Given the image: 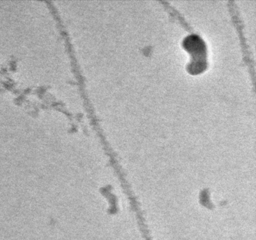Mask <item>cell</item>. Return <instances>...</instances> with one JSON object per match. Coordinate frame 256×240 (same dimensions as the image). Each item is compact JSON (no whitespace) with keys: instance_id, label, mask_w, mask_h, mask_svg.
<instances>
[{"instance_id":"cell-1","label":"cell","mask_w":256,"mask_h":240,"mask_svg":"<svg viewBox=\"0 0 256 240\" xmlns=\"http://www.w3.org/2000/svg\"><path fill=\"white\" fill-rule=\"evenodd\" d=\"M182 47L190 54V61L186 66L188 74L196 76L208 69V47L199 34L195 31L190 32L182 39Z\"/></svg>"},{"instance_id":"cell-2","label":"cell","mask_w":256,"mask_h":240,"mask_svg":"<svg viewBox=\"0 0 256 240\" xmlns=\"http://www.w3.org/2000/svg\"><path fill=\"white\" fill-rule=\"evenodd\" d=\"M228 4L233 24L236 29L238 38H240L244 61L248 67L249 72H250V74L252 75V83L255 85V68H254L255 67V63H254V60L252 59V54H250V51L249 50L247 40L245 37L244 32L243 22H242V18H240L236 3L234 1H228Z\"/></svg>"}]
</instances>
